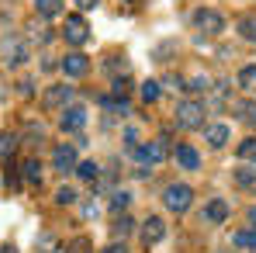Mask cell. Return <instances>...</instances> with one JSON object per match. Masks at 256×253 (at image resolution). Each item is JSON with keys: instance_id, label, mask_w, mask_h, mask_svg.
<instances>
[{"instance_id": "cell-15", "label": "cell", "mask_w": 256, "mask_h": 253, "mask_svg": "<svg viewBox=\"0 0 256 253\" xmlns=\"http://www.w3.org/2000/svg\"><path fill=\"white\" fill-rule=\"evenodd\" d=\"M138 97H142L146 104H156V101L163 97V84H160V80H146V84H138Z\"/></svg>"}, {"instance_id": "cell-1", "label": "cell", "mask_w": 256, "mask_h": 253, "mask_svg": "<svg viewBox=\"0 0 256 253\" xmlns=\"http://www.w3.org/2000/svg\"><path fill=\"white\" fill-rule=\"evenodd\" d=\"M28 59H32V42H28V39H21V35H4V39H0V63H4V66L18 70V66H24Z\"/></svg>"}, {"instance_id": "cell-5", "label": "cell", "mask_w": 256, "mask_h": 253, "mask_svg": "<svg viewBox=\"0 0 256 253\" xmlns=\"http://www.w3.org/2000/svg\"><path fill=\"white\" fill-rule=\"evenodd\" d=\"M194 25L204 35H222L225 32V14L214 11V7H201V11H194Z\"/></svg>"}, {"instance_id": "cell-41", "label": "cell", "mask_w": 256, "mask_h": 253, "mask_svg": "<svg viewBox=\"0 0 256 253\" xmlns=\"http://www.w3.org/2000/svg\"><path fill=\"white\" fill-rule=\"evenodd\" d=\"M250 225H253V229H256V205H253V208H250Z\"/></svg>"}, {"instance_id": "cell-42", "label": "cell", "mask_w": 256, "mask_h": 253, "mask_svg": "<svg viewBox=\"0 0 256 253\" xmlns=\"http://www.w3.org/2000/svg\"><path fill=\"white\" fill-rule=\"evenodd\" d=\"M0 253H18V246H10V243H7V246H0Z\"/></svg>"}, {"instance_id": "cell-38", "label": "cell", "mask_w": 256, "mask_h": 253, "mask_svg": "<svg viewBox=\"0 0 256 253\" xmlns=\"http://www.w3.org/2000/svg\"><path fill=\"white\" fill-rule=\"evenodd\" d=\"M100 253H128V246L125 243H111V246H104Z\"/></svg>"}, {"instance_id": "cell-7", "label": "cell", "mask_w": 256, "mask_h": 253, "mask_svg": "<svg viewBox=\"0 0 256 253\" xmlns=\"http://www.w3.org/2000/svg\"><path fill=\"white\" fill-rule=\"evenodd\" d=\"M73 87L70 84H52L48 90H45V97H42V108L45 111H59V108H66L70 101H73Z\"/></svg>"}, {"instance_id": "cell-27", "label": "cell", "mask_w": 256, "mask_h": 253, "mask_svg": "<svg viewBox=\"0 0 256 253\" xmlns=\"http://www.w3.org/2000/svg\"><path fill=\"white\" fill-rule=\"evenodd\" d=\"M21 139H28V146H38V142H42V139H45V128H42V125H35V122H32V125L24 128V135H21Z\"/></svg>"}, {"instance_id": "cell-3", "label": "cell", "mask_w": 256, "mask_h": 253, "mask_svg": "<svg viewBox=\"0 0 256 253\" xmlns=\"http://www.w3.org/2000/svg\"><path fill=\"white\" fill-rule=\"evenodd\" d=\"M173 118H176V125L187 128V132H194V128H204V101H180L176 104V111H173Z\"/></svg>"}, {"instance_id": "cell-19", "label": "cell", "mask_w": 256, "mask_h": 253, "mask_svg": "<svg viewBox=\"0 0 256 253\" xmlns=\"http://www.w3.org/2000/svg\"><path fill=\"white\" fill-rule=\"evenodd\" d=\"M236 80H239V87H242L246 94H256V66H253V63H250V66H242Z\"/></svg>"}, {"instance_id": "cell-12", "label": "cell", "mask_w": 256, "mask_h": 253, "mask_svg": "<svg viewBox=\"0 0 256 253\" xmlns=\"http://www.w3.org/2000/svg\"><path fill=\"white\" fill-rule=\"evenodd\" d=\"M163 236H166V222H163L160 215H149V218L142 222V243H146V246H156Z\"/></svg>"}, {"instance_id": "cell-43", "label": "cell", "mask_w": 256, "mask_h": 253, "mask_svg": "<svg viewBox=\"0 0 256 253\" xmlns=\"http://www.w3.org/2000/svg\"><path fill=\"white\" fill-rule=\"evenodd\" d=\"M128 4H135V0H128Z\"/></svg>"}, {"instance_id": "cell-14", "label": "cell", "mask_w": 256, "mask_h": 253, "mask_svg": "<svg viewBox=\"0 0 256 253\" xmlns=\"http://www.w3.org/2000/svg\"><path fill=\"white\" fill-rule=\"evenodd\" d=\"M228 139H232V128L228 125H208L204 128V142H208L212 149H225Z\"/></svg>"}, {"instance_id": "cell-22", "label": "cell", "mask_w": 256, "mask_h": 253, "mask_svg": "<svg viewBox=\"0 0 256 253\" xmlns=\"http://www.w3.org/2000/svg\"><path fill=\"white\" fill-rule=\"evenodd\" d=\"M76 177L94 184V180L100 177V163H94V160H84V163H76Z\"/></svg>"}, {"instance_id": "cell-24", "label": "cell", "mask_w": 256, "mask_h": 253, "mask_svg": "<svg viewBox=\"0 0 256 253\" xmlns=\"http://www.w3.org/2000/svg\"><path fill=\"white\" fill-rule=\"evenodd\" d=\"M232 243L242 246V250H256V229H239V232L232 236Z\"/></svg>"}, {"instance_id": "cell-25", "label": "cell", "mask_w": 256, "mask_h": 253, "mask_svg": "<svg viewBox=\"0 0 256 253\" xmlns=\"http://www.w3.org/2000/svg\"><path fill=\"white\" fill-rule=\"evenodd\" d=\"M132 229H135V222H132L128 215H118V218H114V225H111V232H114L118 239H125V236H132Z\"/></svg>"}, {"instance_id": "cell-30", "label": "cell", "mask_w": 256, "mask_h": 253, "mask_svg": "<svg viewBox=\"0 0 256 253\" xmlns=\"http://www.w3.org/2000/svg\"><path fill=\"white\" fill-rule=\"evenodd\" d=\"M76 198H80V194H76L73 187H59V191H56V205H76Z\"/></svg>"}, {"instance_id": "cell-23", "label": "cell", "mask_w": 256, "mask_h": 253, "mask_svg": "<svg viewBox=\"0 0 256 253\" xmlns=\"http://www.w3.org/2000/svg\"><path fill=\"white\" fill-rule=\"evenodd\" d=\"M236 153H239V160H242V163H256V135H250V139H242Z\"/></svg>"}, {"instance_id": "cell-20", "label": "cell", "mask_w": 256, "mask_h": 253, "mask_svg": "<svg viewBox=\"0 0 256 253\" xmlns=\"http://www.w3.org/2000/svg\"><path fill=\"white\" fill-rule=\"evenodd\" d=\"M21 170H24V180H28L32 187H38V184H42V163H38V160H24Z\"/></svg>"}, {"instance_id": "cell-32", "label": "cell", "mask_w": 256, "mask_h": 253, "mask_svg": "<svg viewBox=\"0 0 256 253\" xmlns=\"http://www.w3.org/2000/svg\"><path fill=\"white\" fill-rule=\"evenodd\" d=\"M128 90H132V80H128V77H114V84H111V94H114V97H125Z\"/></svg>"}, {"instance_id": "cell-18", "label": "cell", "mask_w": 256, "mask_h": 253, "mask_svg": "<svg viewBox=\"0 0 256 253\" xmlns=\"http://www.w3.org/2000/svg\"><path fill=\"white\" fill-rule=\"evenodd\" d=\"M18 146H21V135H14V132H0V160L14 156Z\"/></svg>"}, {"instance_id": "cell-35", "label": "cell", "mask_w": 256, "mask_h": 253, "mask_svg": "<svg viewBox=\"0 0 256 253\" xmlns=\"http://www.w3.org/2000/svg\"><path fill=\"white\" fill-rule=\"evenodd\" d=\"M32 32H35V35H32V39H38V42H52V39H56V35H52V28H38V25H32Z\"/></svg>"}, {"instance_id": "cell-31", "label": "cell", "mask_w": 256, "mask_h": 253, "mask_svg": "<svg viewBox=\"0 0 256 253\" xmlns=\"http://www.w3.org/2000/svg\"><path fill=\"white\" fill-rule=\"evenodd\" d=\"M187 90H190V94H208V90H212V80H208V77H194V80L187 84Z\"/></svg>"}, {"instance_id": "cell-36", "label": "cell", "mask_w": 256, "mask_h": 253, "mask_svg": "<svg viewBox=\"0 0 256 253\" xmlns=\"http://www.w3.org/2000/svg\"><path fill=\"white\" fill-rule=\"evenodd\" d=\"M18 94H21V97H32V94H35V80H32V77H24V80L18 84Z\"/></svg>"}, {"instance_id": "cell-8", "label": "cell", "mask_w": 256, "mask_h": 253, "mask_svg": "<svg viewBox=\"0 0 256 253\" xmlns=\"http://www.w3.org/2000/svg\"><path fill=\"white\" fill-rule=\"evenodd\" d=\"M62 132H84L86 128V108L84 104H66L62 108V118H59Z\"/></svg>"}, {"instance_id": "cell-17", "label": "cell", "mask_w": 256, "mask_h": 253, "mask_svg": "<svg viewBox=\"0 0 256 253\" xmlns=\"http://www.w3.org/2000/svg\"><path fill=\"white\" fill-rule=\"evenodd\" d=\"M35 11L42 18H59L66 11V0H35Z\"/></svg>"}, {"instance_id": "cell-10", "label": "cell", "mask_w": 256, "mask_h": 253, "mask_svg": "<svg viewBox=\"0 0 256 253\" xmlns=\"http://www.w3.org/2000/svg\"><path fill=\"white\" fill-rule=\"evenodd\" d=\"M52 170L73 173V170H76V146H70V142L56 146V153H52Z\"/></svg>"}, {"instance_id": "cell-34", "label": "cell", "mask_w": 256, "mask_h": 253, "mask_svg": "<svg viewBox=\"0 0 256 253\" xmlns=\"http://www.w3.org/2000/svg\"><path fill=\"white\" fill-rule=\"evenodd\" d=\"M163 87H170V90H187V80H184V77H176V73H170V77L163 80Z\"/></svg>"}, {"instance_id": "cell-21", "label": "cell", "mask_w": 256, "mask_h": 253, "mask_svg": "<svg viewBox=\"0 0 256 253\" xmlns=\"http://www.w3.org/2000/svg\"><path fill=\"white\" fill-rule=\"evenodd\" d=\"M236 28H239V35H242L246 42H256V18L253 14H242V18L236 21Z\"/></svg>"}, {"instance_id": "cell-6", "label": "cell", "mask_w": 256, "mask_h": 253, "mask_svg": "<svg viewBox=\"0 0 256 253\" xmlns=\"http://www.w3.org/2000/svg\"><path fill=\"white\" fill-rule=\"evenodd\" d=\"M62 39H66L70 45H76V49L90 42V28H86V21L80 18V14H70V18H66V25H62Z\"/></svg>"}, {"instance_id": "cell-26", "label": "cell", "mask_w": 256, "mask_h": 253, "mask_svg": "<svg viewBox=\"0 0 256 253\" xmlns=\"http://www.w3.org/2000/svg\"><path fill=\"white\" fill-rule=\"evenodd\" d=\"M128 205H132V194H128V191H114V194H111V211H114V215H122Z\"/></svg>"}, {"instance_id": "cell-2", "label": "cell", "mask_w": 256, "mask_h": 253, "mask_svg": "<svg viewBox=\"0 0 256 253\" xmlns=\"http://www.w3.org/2000/svg\"><path fill=\"white\" fill-rule=\"evenodd\" d=\"M132 156L138 160V167H160L166 156H170V139L160 135V139H149V142H138L132 149Z\"/></svg>"}, {"instance_id": "cell-39", "label": "cell", "mask_w": 256, "mask_h": 253, "mask_svg": "<svg viewBox=\"0 0 256 253\" xmlns=\"http://www.w3.org/2000/svg\"><path fill=\"white\" fill-rule=\"evenodd\" d=\"M73 4H76V7H80V11H94V7H97V4H100V0H73Z\"/></svg>"}, {"instance_id": "cell-28", "label": "cell", "mask_w": 256, "mask_h": 253, "mask_svg": "<svg viewBox=\"0 0 256 253\" xmlns=\"http://www.w3.org/2000/svg\"><path fill=\"white\" fill-rule=\"evenodd\" d=\"M236 184H239V187H253V184H256V170L239 167V170H236Z\"/></svg>"}, {"instance_id": "cell-29", "label": "cell", "mask_w": 256, "mask_h": 253, "mask_svg": "<svg viewBox=\"0 0 256 253\" xmlns=\"http://www.w3.org/2000/svg\"><path fill=\"white\" fill-rule=\"evenodd\" d=\"M90 250H94V243L86 236H76L73 243H66V253H90Z\"/></svg>"}, {"instance_id": "cell-13", "label": "cell", "mask_w": 256, "mask_h": 253, "mask_svg": "<svg viewBox=\"0 0 256 253\" xmlns=\"http://www.w3.org/2000/svg\"><path fill=\"white\" fill-rule=\"evenodd\" d=\"M176 167L180 170H201V153L190 142H180L176 146Z\"/></svg>"}, {"instance_id": "cell-4", "label": "cell", "mask_w": 256, "mask_h": 253, "mask_svg": "<svg viewBox=\"0 0 256 253\" xmlns=\"http://www.w3.org/2000/svg\"><path fill=\"white\" fill-rule=\"evenodd\" d=\"M163 205L176 215H184V211L194 205V187L190 184H170L166 191H163Z\"/></svg>"}, {"instance_id": "cell-37", "label": "cell", "mask_w": 256, "mask_h": 253, "mask_svg": "<svg viewBox=\"0 0 256 253\" xmlns=\"http://www.w3.org/2000/svg\"><path fill=\"white\" fill-rule=\"evenodd\" d=\"M38 246H42L45 253H52V250H56V239H52V236H42V239H38Z\"/></svg>"}, {"instance_id": "cell-11", "label": "cell", "mask_w": 256, "mask_h": 253, "mask_svg": "<svg viewBox=\"0 0 256 253\" xmlns=\"http://www.w3.org/2000/svg\"><path fill=\"white\" fill-rule=\"evenodd\" d=\"M228 215H232V205H228L225 198H212V201L204 205V211H201V222H208V225H222Z\"/></svg>"}, {"instance_id": "cell-33", "label": "cell", "mask_w": 256, "mask_h": 253, "mask_svg": "<svg viewBox=\"0 0 256 253\" xmlns=\"http://www.w3.org/2000/svg\"><path fill=\"white\" fill-rule=\"evenodd\" d=\"M118 70L128 73V59L125 56H111V59H108V73H118Z\"/></svg>"}, {"instance_id": "cell-16", "label": "cell", "mask_w": 256, "mask_h": 253, "mask_svg": "<svg viewBox=\"0 0 256 253\" xmlns=\"http://www.w3.org/2000/svg\"><path fill=\"white\" fill-rule=\"evenodd\" d=\"M232 111L239 115V122H246V125L256 128V101H236Z\"/></svg>"}, {"instance_id": "cell-9", "label": "cell", "mask_w": 256, "mask_h": 253, "mask_svg": "<svg viewBox=\"0 0 256 253\" xmlns=\"http://www.w3.org/2000/svg\"><path fill=\"white\" fill-rule=\"evenodd\" d=\"M59 70H62L66 77H73V80H76V77H86V70H90V59H86L80 49H76V52H66V56L59 59Z\"/></svg>"}, {"instance_id": "cell-40", "label": "cell", "mask_w": 256, "mask_h": 253, "mask_svg": "<svg viewBox=\"0 0 256 253\" xmlns=\"http://www.w3.org/2000/svg\"><path fill=\"white\" fill-rule=\"evenodd\" d=\"M135 177H142V180H146V177H152V170H149V167H135Z\"/></svg>"}]
</instances>
